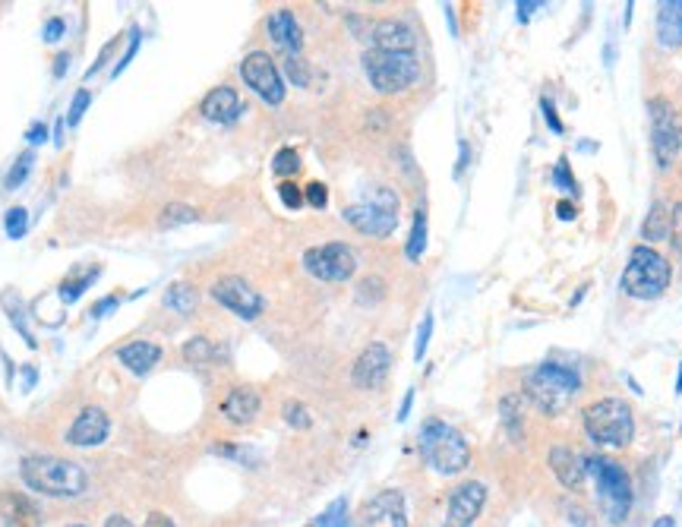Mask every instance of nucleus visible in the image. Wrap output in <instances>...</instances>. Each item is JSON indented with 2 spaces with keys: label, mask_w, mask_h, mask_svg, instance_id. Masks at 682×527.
Masks as SVG:
<instances>
[{
  "label": "nucleus",
  "mask_w": 682,
  "mask_h": 527,
  "mask_svg": "<svg viewBox=\"0 0 682 527\" xmlns=\"http://www.w3.org/2000/svg\"><path fill=\"white\" fill-rule=\"evenodd\" d=\"M522 389L537 410L553 417V414H559V410L569 408L572 398L581 392V376H578L572 367H563V363L543 361V363H537V367L524 369Z\"/></svg>",
  "instance_id": "nucleus-1"
},
{
  "label": "nucleus",
  "mask_w": 682,
  "mask_h": 527,
  "mask_svg": "<svg viewBox=\"0 0 682 527\" xmlns=\"http://www.w3.org/2000/svg\"><path fill=\"white\" fill-rule=\"evenodd\" d=\"M22 483L28 490H36L42 496H54V499H73L83 496L89 486V474L83 465L67 458H51V455H32L20 465Z\"/></svg>",
  "instance_id": "nucleus-2"
},
{
  "label": "nucleus",
  "mask_w": 682,
  "mask_h": 527,
  "mask_svg": "<svg viewBox=\"0 0 682 527\" xmlns=\"http://www.w3.org/2000/svg\"><path fill=\"white\" fill-rule=\"evenodd\" d=\"M585 433L600 449H626L635 436V414L622 398H597L581 414Z\"/></svg>",
  "instance_id": "nucleus-3"
},
{
  "label": "nucleus",
  "mask_w": 682,
  "mask_h": 527,
  "mask_svg": "<svg viewBox=\"0 0 682 527\" xmlns=\"http://www.w3.org/2000/svg\"><path fill=\"white\" fill-rule=\"evenodd\" d=\"M420 455L442 477L461 474L471 465V445H467V439L455 426H449L446 420H436V417H430L420 426Z\"/></svg>",
  "instance_id": "nucleus-4"
},
{
  "label": "nucleus",
  "mask_w": 682,
  "mask_h": 527,
  "mask_svg": "<svg viewBox=\"0 0 682 527\" xmlns=\"http://www.w3.org/2000/svg\"><path fill=\"white\" fill-rule=\"evenodd\" d=\"M363 73L369 85L379 95H402L420 79V61L418 54H402V51H363Z\"/></svg>",
  "instance_id": "nucleus-5"
},
{
  "label": "nucleus",
  "mask_w": 682,
  "mask_h": 527,
  "mask_svg": "<svg viewBox=\"0 0 682 527\" xmlns=\"http://www.w3.org/2000/svg\"><path fill=\"white\" fill-rule=\"evenodd\" d=\"M398 212H402V202H398V193L392 187H373L369 193H363L357 202L345 206V222L351 224L354 231L367 237H389L392 231L398 228Z\"/></svg>",
  "instance_id": "nucleus-6"
},
{
  "label": "nucleus",
  "mask_w": 682,
  "mask_h": 527,
  "mask_svg": "<svg viewBox=\"0 0 682 527\" xmlns=\"http://www.w3.org/2000/svg\"><path fill=\"white\" fill-rule=\"evenodd\" d=\"M585 471L597 483L606 518L613 524H622L629 508H632V480H629L626 467L620 461L604 458V455H591V458H585Z\"/></svg>",
  "instance_id": "nucleus-7"
},
{
  "label": "nucleus",
  "mask_w": 682,
  "mask_h": 527,
  "mask_svg": "<svg viewBox=\"0 0 682 527\" xmlns=\"http://www.w3.org/2000/svg\"><path fill=\"white\" fill-rule=\"evenodd\" d=\"M670 263L651 247H635L622 272V291L635 300H657L670 288Z\"/></svg>",
  "instance_id": "nucleus-8"
},
{
  "label": "nucleus",
  "mask_w": 682,
  "mask_h": 527,
  "mask_svg": "<svg viewBox=\"0 0 682 527\" xmlns=\"http://www.w3.org/2000/svg\"><path fill=\"white\" fill-rule=\"evenodd\" d=\"M647 111H651V149H654L657 167L667 171L682 152V124L667 98H651Z\"/></svg>",
  "instance_id": "nucleus-9"
},
{
  "label": "nucleus",
  "mask_w": 682,
  "mask_h": 527,
  "mask_svg": "<svg viewBox=\"0 0 682 527\" xmlns=\"http://www.w3.org/2000/svg\"><path fill=\"white\" fill-rule=\"evenodd\" d=\"M304 269L313 278H320V281L341 285V281L354 278L357 253L354 247H348V243H341V240L320 243V247H310V250L304 253Z\"/></svg>",
  "instance_id": "nucleus-10"
},
{
  "label": "nucleus",
  "mask_w": 682,
  "mask_h": 527,
  "mask_svg": "<svg viewBox=\"0 0 682 527\" xmlns=\"http://www.w3.org/2000/svg\"><path fill=\"white\" fill-rule=\"evenodd\" d=\"M240 79H244L265 104H272V108L285 101V92H288L285 77H281V69L275 67V61H272L265 51H253V54H247L244 61H240Z\"/></svg>",
  "instance_id": "nucleus-11"
},
{
  "label": "nucleus",
  "mask_w": 682,
  "mask_h": 527,
  "mask_svg": "<svg viewBox=\"0 0 682 527\" xmlns=\"http://www.w3.org/2000/svg\"><path fill=\"white\" fill-rule=\"evenodd\" d=\"M212 297H215L224 310H231L234 316H240V320H259L263 310H265L263 294H259L256 288H253L250 281L240 278V275L218 278L215 285H212Z\"/></svg>",
  "instance_id": "nucleus-12"
},
{
  "label": "nucleus",
  "mask_w": 682,
  "mask_h": 527,
  "mask_svg": "<svg viewBox=\"0 0 682 527\" xmlns=\"http://www.w3.org/2000/svg\"><path fill=\"white\" fill-rule=\"evenodd\" d=\"M351 527H408V508H404L402 490H379L351 515Z\"/></svg>",
  "instance_id": "nucleus-13"
},
{
  "label": "nucleus",
  "mask_w": 682,
  "mask_h": 527,
  "mask_svg": "<svg viewBox=\"0 0 682 527\" xmlns=\"http://www.w3.org/2000/svg\"><path fill=\"white\" fill-rule=\"evenodd\" d=\"M487 506V486L481 480H465L461 486H455V493L449 496L446 518L442 527H474L477 515Z\"/></svg>",
  "instance_id": "nucleus-14"
},
{
  "label": "nucleus",
  "mask_w": 682,
  "mask_h": 527,
  "mask_svg": "<svg viewBox=\"0 0 682 527\" xmlns=\"http://www.w3.org/2000/svg\"><path fill=\"white\" fill-rule=\"evenodd\" d=\"M389 367H392V351L383 341H373V345H367L361 354H357L354 369H351V382H354L361 392H373L386 382Z\"/></svg>",
  "instance_id": "nucleus-15"
},
{
  "label": "nucleus",
  "mask_w": 682,
  "mask_h": 527,
  "mask_svg": "<svg viewBox=\"0 0 682 527\" xmlns=\"http://www.w3.org/2000/svg\"><path fill=\"white\" fill-rule=\"evenodd\" d=\"M369 42L379 51H402V54H414L418 48V35L408 22L402 20H377L369 26Z\"/></svg>",
  "instance_id": "nucleus-16"
},
{
  "label": "nucleus",
  "mask_w": 682,
  "mask_h": 527,
  "mask_svg": "<svg viewBox=\"0 0 682 527\" xmlns=\"http://www.w3.org/2000/svg\"><path fill=\"white\" fill-rule=\"evenodd\" d=\"M108 414L101 408H83L79 417L73 420L70 433H67V442L77 445V449H92V445H101L108 439Z\"/></svg>",
  "instance_id": "nucleus-17"
},
{
  "label": "nucleus",
  "mask_w": 682,
  "mask_h": 527,
  "mask_svg": "<svg viewBox=\"0 0 682 527\" xmlns=\"http://www.w3.org/2000/svg\"><path fill=\"white\" fill-rule=\"evenodd\" d=\"M265 32H269L272 45L279 51H285L288 57H300V51H304V28H300L297 16L291 10H275L265 20Z\"/></svg>",
  "instance_id": "nucleus-18"
},
{
  "label": "nucleus",
  "mask_w": 682,
  "mask_h": 527,
  "mask_svg": "<svg viewBox=\"0 0 682 527\" xmlns=\"http://www.w3.org/2000/svg\"><path fill=\"white\" fill-rule=\"evenodd\" d=\"M547 465L556 474V480L572 490V493H585L588 483V471H585V458H578L575 451L565 449V445H553L550 455H547Z\"/></svg>",
  "instance_id": "nucleus-19"
},
{
  "label": "nucleus",
  "mask_w": 682,
  "mask_h": 527,
  "mask_svg": "<svg viewBox=\"0 0 682 527\" xmlns=\"http://www.w3.org/2000/svg\"><path fill=\"white\" fill-rule=\"evenodd\" d=\"M259 408H263L259 392L247 389V385H237V389H231L228 398L222 401V417L234 426H247L259 417Z\"/></svg>",
  "instance_id": "nucleus-20"
},
{
  "label": "nucleus",
  "mask_w": 682,
  "mask_h": 527,
  "mask_svg": "<svg viewBox=\"0 0 682 527\" xmlns=\"http://www.w3.org/2000/svg\"><path fill=\"white\" fill-rule=\"evenodd\" d=\"M199 111L202 118L212 120V124H231V120L240 118L244 104H240V95H237L231 85H218V89H212L209 95L202 98Z\"/></svg>",
  "instance_id": "nucleus-21"
},
{
  "label": "nucleus",
  "mask_w": 682,
  "mask_h": 527,
  "mask_svg": "<svg viewBox=\"0 0 682 527\" xmlns=\"http://www.w3.org/2000/svg\"><path fill=\"white\" fill-rule=\"evenodd\" d=\"M0 521L7 527H42V512L28 496L22 493H0Z\"/></svg>",
  "instance_id": "nucleus-22"
},
{
  "label": "nucleus",
  "mask_w": 682,
  "mask_h": 527,
  "mask_svg": "<svg viewBox=\"0 0 682 527\" xmlns=\"http://www.w3.org/2000/svg\"><path fill=\"white\" fill-rule=\"evenodd\" d=\"M657 45L667 51L682 48V0L657 4Z\"/></svg>",
  "instance_id": "nucleus-23"
},
{
  "label": "nucleus",
  "mask_w": 682,
  "mask_h": 527,
  "mask_svg": "<svg viewBox=\"0 0 682 527\" xmlns=\"http://www.w3.org/2000/svg\"><path fill=\"white\" fill-rule=\"evenodd\" d=\"M118 361L130 369L133 376H149L155 363L161 361V347L155 341H130L118 351Z\"/></svg>",
  "instance_id": "nucleus-24"
},
{
  "label": "nucleus",
  "mask_w": 682,
  "mask_h": 527,
  "mask_svg": "<svg viewBox=\"0 0 682 527\" xmlns=\"http://www.w3.org/2000/svg\"><path fill=\"white\" fill-rule=\"evenodd\" d=\"M641 237H645L647 243L667 240L670 237V208L663 206V202H654V206H651L645 224H641Z\"/></svg>",
  "instance_id": "nucleus-25"
},
{
  "label": "nucleus",
  "mask_w": 682,
  "mask_h": 527,
  "mask_svg": "<svg viewBox=\"0 0 682 527\" xmlns=\"http://www.w3.org/2000/svg\"><path fill=\"white\" fill-rule=\"evenodd\" d=\"M424 250H426V208L418 206L411 234H408V243H404V256H408V263H418L424 256Z\"/></svg>",
  "instance_id": "nucleus-26"
},
{
  "label": "nucleus",
  "mask_w": 682,
  "mask_h": 527,
  "mask_svg": "<svg viewBox=\"0 0 682 527\" xmlns=\"http://www.w3.org/2000/svg\"><path fill=\"white\" fill-rule=\"evenodd\" d=\"M196 300H199V294H196V288L187 285V281H175V285L165 291V306H171V310L181 312V316L196 310Z\"/></svg>",
  "instance_id": "nucleus-27"
},
{
  "label": "nucleus",
  "mask_w": 682,
  "mask_h": 527,
  "mask_svg": "<svg viewBox=\"0 0 682 527\" xmlns=\"http://www.w3.org/2000/svg\"><path fill=\"white\" fill-rule=\"evenodd\" d=\"M183 361L193 363V367H202V363H212V361H218V347L212 345L209 338H202V335H196V338H190L187 345H183Z\"/></svg>",
  "instance_id": "nucleus-28"
},
{
  "label": "nucleus",
  "mask_w": 682,
  "mask_h": 527,
  "mask_svg": "<svg viewBox=\"0 0 682 527\" xmlns=\"http://www.w3.org/2000/svg\"><path fill=\"white\" fill-rule=\"evenodd\" d=\"M199 218L193 206L187 202H171V206L161 208V228H177V224H193Z\"/></svg>",
  "instance_id": "nucleus-29"
},
{
  "label": "nucleus",
  "mask_w": 682,
  "mask_h": 527,
  "mask_svg": "<svg viewBox=\"0 0 682 527\" xmlns=\"http://www.w3.org/2000/svg\"><path fill=\"white\" fill-rule=\"evenodd\" d=\"M98 272H101V269H98V265H95V269H89V272H85V275H79V278H67V281H63V285H61V300H63V304H73V300L83 297L85 288H89L92 281H95V278H98Z\"/></svg>",
  "instance_id": "nucleus-30"
},
{
  "label": "nucleus",
  "mask_w": 682,
  "mask_h": 527,
  "mask_svg": "<svg viewBox=\"0 0 682 527\" xmlns=\"http://www.w3.org/2000/svg\"><path fill=\"white\" fill-rule=\"evenodd\" d=\"M272 171L279 174L281 181H288L291 174L300 171V155L294 152V149H279V152H275V158H272Z\"/></svg>",
  "instance_id": "nucleus-31"
},
{
  "label": "nucleus",
  "mask_w": 682,
  "mask_h": 527,
  "mask_svg": "<svg viewBox=\"0 0 682 527\" xmlns=\"http://www.w3.org/2000/svg\"><path fill=\"white\" fill-rule=\"evenodd\" d=\"M320 527H351L348 499H335L332 506L320 515Z\"/></svg>",
  "instance_id": "nucleus-32"
},
{
  "label": "nucleus",
  "mask_w": 682,
  "mask_h": 527,
  "mask_svg": "<svg viewBox=\"0 0 682 527\" xmlns=\"http://www.w3.org/2000/svg\"><path fill=\"white\" fill-rule=\"evenodd\" d=\"M4 228H7V237H13V240H20V237H26L28 231V212L22 206H13L7 212V218H4Z\"/></svg>",
  "instance_id": "nucleus-33"
},
{
  "label": "nucleus",
  "mask_w": 682,
  "mask_h": 527,
  "mask_svg": "<svg viewBox=\"0 0 682 527\" xmlns=\"http://www.w3.org/2000/svg\"><path fill=\"white\" fill-rule=\"evenodd\" d=\"M32 161H36L32 152H22L20 158H16V165L10 167V174H7V190H20V183L26 181L28 171H32Z\"/></svg>",
  "instance_id": "nucleus-34"
},
{
  "label": "nucleus",
  "mask_w": 682,
  "mask_h": 527,
  "mask_svg": "<svg viewBox=\"0 0 682 527\" xmlns=\"http://www.w3.org/2000/svg\"><path fill=\"white\" fill-rule=\"evenodd\" d=\"M553 183H556V190H563V193H578V183L575 177H572V165L569 158H559L556 167H553Z\"/></svg>",
  "instance_id": "nucleus-35"
},
{
  "label": "nucleus",
  "mask_w": 682,
  "mask_h": 527,
  "mask_svg": "<svg viewBox=\"0 0 682 527\" xmlns=\"http://www.w3.org/2000/svg\"><path fill=\"white\" fill-rule=\"evenodd\" d=\"M285 69H288V77H291L294 85H300V89L310 85V67H306V61H300V57H288Z\"/></svg>",
  "instance_id": "nucleus-36"
},
{
  "label": "nucleus",
  "mask_w": 682,
  "mask_h": 527,
  "mask_svg": "<svg viewBox=\"0 0 682 527\" xmlns=\"http://www.w3.org/2000/svg\"><path fill=\"white\" fill-rule=\"evenodd\" d=\"M279 196H281V202L291 208V212H297V208L304 206V190H300L297 183H291V181L279 183Z\"/></svg>",
  "instance_id": "nucleus-37"
},
{
  "label": "nucleus",
  "mask_w": 682,
  "mask_h": 527,
  "mask_svg": "<svg viewBox=\"0 0 682 527\" xmlns=\"http://www.w3.org/2000/svg\"><path fill=\"white\" fill-rule=\"evenodd\" d=\"M285 420L291 426H297V430H306V426H310V410H306L300 401H288L285 404Z\"/></svg>",
  "instance_id": "nucleus-38"
},
{
  "label": "nucleus",
  "mask_w": 682,
  "mask_h": 527,
  "mask_svg": "<svg viewBox=\"0 0 682 527\" xmlns=\"http://www.w3.org/2000/svg\"><path fill=\"white\" fill-rule=\"evenodd\" d=\"M430 335H433V312H426L418 328V345H414V357H418V361H424L426 347H430Z\"/></svg>",
  "instance_id": "nucleus-39"
},
{
  "label": "nucleus",
  "mask_w": 682,
  "mask_h": 527,
  "mask_svg": "<svg viewBox=\"0 0 682 527\" xmlns=\"http://www.w3.org/2000/svg\"><path fill=\"white\" fill-rule=\"evenodd\" d=\"M304 202H306V206H313V208H326V202H329L326 183H320V181L306 183V187H304Z\"/></svg>",
  "instance_id": "nucleus-40"
},
{
  "label": "nucleus",
  "mask_w": 682,
  "mask_h": 527,
  "mask_svg": "<svg viewBox=\"0 0 682 527\" xmlns=\"http://www.w3.org/2000/svg\"><path fill=\"white\" fill-rule=\"evenodd\" d=\"M670 243H673V250L682 256V202H676L673 212H670Z\"/></svg>",
  "instance_id": "nucleus-41"
},
{
  "label": "nucleus",
  "mask_w": 682,
  "mask_h": 527,
  "mask_svg": "<svg viewBox=\"0 0 682 527\" xmlns=\"http://www.w3.org/2000/svg\"><path fill=\"white\" fill-rule=\"evenodd\" d=\"M89 101H92L89 89H79V92H77V98H73V104H70V114H67V124L77 126L79 120H83L85 108H89Z\"/></svg>",
  "instance_id": "nucleus-42"
},
{
  "label": "nucleus",
  "mask_w": 682,
  "mask_h": 527,
  "mask_svg": "<svg viewBox=\"0 0 682 527\" xmlns=\"http://www.w3.org/2000/svg\"><path fill=\"white\" fill-rule=\"evenodd\" d=\"M540 111H543V120H547V126H550L553 133L565 130V124L559 120V114H556V104H553L550 98H540Z\"/></svg>",
  "instance_id": "nucleus-43"
},
{
  "label": "nucleus",
  "mask_w": 682,
  "mask_h": 527,
  "mask_svg": "<svg viewBox=\"0 0 682 527\" xmlns=\"http://www.w3.org/2000/svg\"><path fill=\"white\" fill-rule=\"evenodd\" d=\"M140 38H142V35H140V28H133V32H130V48H126L124 61H118V67H114V77H120V73H124V69H126V63L133 61V54H136V51H140Z\"/></svg>",
  "instance_id": "nucleus-44"
},
{
  "label": "nucleus",
  "mask_w": 682,
  "mask_h": 527,
  "mask_svg": "<svg viewBox=\"0 0 682 527\" xmlns=\"http://www.w3.org/2000/svg\"><path fill=\"white\" fill-rule=\"evenodd\" d=\"M63 28H67V22H63L61 16H51V20L45 22V42H61Z\"/></svg>",
  "instance_id": "nucleus-45"
},
{
  "label": "nucleus",
  "mask_w": 682,
  "mask_h": 527,
  "mask_svg": "<svg viewBox=\"0 0 682 527\" xmlns=\"http://www.w3.org/2000/svg\"><path fill=\"white\" fill-rule=\"evenodd\" d=\"M142 527H177L175 524V518L171 515H165V512H149L146 515V524Z\"/></svg>",
  "instance_id": "nucleus-46"
},
{
  "label": "nucleus",
  "mask_w": 682,
  "mask_h": 527,
  "mask_svg": "<svg viewBox=\"0 0 682 527\" xmlns=\"http://www.w3.org/2000/svg\"><path fill=\"white\" fill-rule=\"evenodd\" d=\"M114 306H118V297L111 294V297L98 300V304L92 306V316H95V320H101V316H108V310H114Z\"/></svg>",
  "instance_id": "nucleus-47"
},
{
  "label": "nucleus",
  "mask_w": 682,
  "mask_h": 527,
  "mask_svg": "<svg viewBox=\"0 0 682 527\" xmlns=\"http://www.w3.org/2000/svg\"><path fill=\"white\" fill-rule=\"evenodd\" d=\"M543 4H531V0H518V20L522 22H528L531 20V13H537Z\"/></svg>",
  "instance_id": "nucleus-48"
},
{
  "label": "nucleus",
  "mask_w": 682,
  "mask_h": 527,
  "mask_svg": "<svg viewBox=\"0 0 682 527\" xmlns=\"http://www.w3.org/2000/svg\"><path fill=\"white\" fill-rule=\"evenodd\" d=\"M48 139V126L45 124H32L28 126V142H45Z\"/></svg>",
  "instance_id": "nucleus-49"
},
{
  "label": "nucleus",
  "mask_w": 682,
  "mask_h": 527,
  "mask_svg": "<svg viewBox=\"0 0 682 527\" xmlns=\"http://www.w3.org/2000/svg\"><path fill=\"white\" fill-rule=\"evenodd\" d=\"M556 218L572 222V218H575V206H572V202H556Z\"/></svg>",
  "instance_id": "nucleus-50"
},
{
  "label": "nucleus",
  "mask_w": 682,
  "mask_h": 527,
  "mask_svg": "<svg viewBox=\"0 0 682 527\" xmlns=\"http://www.w3.org/2000/svg\"><path fill=\"white\" fill-rule=\"evenodd\" d=\"M411 404H414V389H408V395H404V401H402V410H398V420H408Z\"/></svg>",
  "instance_id": "nucleus-51"
},
{
  "label": "nucleus",
  "mask_w": 682,
  "mask_h": 527,
  "mask_svg": "<svg viewBox=\"0 0 682 527\" xmlns=\"http://www.w3.org/2000/svg\"><path fill=\"white\" fill-rule=\"evenodd\" d=\"M105 527H133L130 524V518H126V515H108V521H105Z\"/></svg>",
  "instance_id": "nucleus-52"
},
{
  "label": "nucleus",
  "mask_w": 682,
  "mask_h": 527,
  "mask_svg": "<svg viewBox=\"0 0 682 527\" xmlns=\"http://www.w3.org/2000/svg\"><path fill=\"white\" fill-rule=\"evenodd\" d=\"M459 149H461V155H459V165H455V177H459V174L467 167V142H461Z\"/></svg>",
  "instance_id": "nucleus-53"
},
{
  "label": "nucleus",
  "mask_w": 682,
  "mask_h": 527,
  "mask_svg": "<svg viewBox=\"0 0 682 527\" xmlns=\"http://www.w3.org/2000/svg\"><path fill=\"white\" fill-rule=\"evenodd\" d=\"M67 61H70V54H61V57H57V63H54V77H63V73H67Z\"/></svg>",
  "instance_id": "nucleus-54"
},
{
  "label": "nucleus",
  "mask_w": 682,
  "mask_h": 527,
  "mask_svg": "<svg viewBox=\"0 0 682 527\" xmlns=\"http://www.w3.org/2000/svg\"><path fill=\"white\" fill-rule=\"evenodd\" d=\"M32 382H36V369H26V389H32Z\"/></svg>",
  "instance_id": "nucleus-55"
},
{
  "label": "nucleus",
  "mask_w": 682,
  "mask_h": 527,
  "mask_svg": "<svg viewBox=\"0 0 682 527\" xmlns=\"http://www.w3.org/2000/svg\"><path fill=\"white\" fill-rule=\"evenodd\" d=\"M676 395H682V363H679V376H676Z\"/></svg>",
  "instance_id": "nucleus-56"
},
{
  "label": "nucleus",
  "mask_w": 682,
  "mask_h": 527,
  "mask_svg": "<svg viewBox=\"0 0 682 527\" xmlns=\"http://www.w3.org/2000/svg\"><path fill=\"white\" fill-rule=\"evenodd\" d=\"M654 527H673V518H661V521H657Z\"/></svg>",
  "instance_id": "nucleus-57"
},
{
  "label": "nucleus",
  "mask_w": 682,
  "mask_h": 527,
  "mask_svg": "<svg viewBox=\"0 0 682 527\" xmlns=\"http://www.w3.org/2000/svg\"><path fill=\"white\" fill-rule=\"evenodd\" d=\"M67 527H89V524H67Z\"/></svg>",
  "instance_id": "nucleus-58"
}]
</instances>
